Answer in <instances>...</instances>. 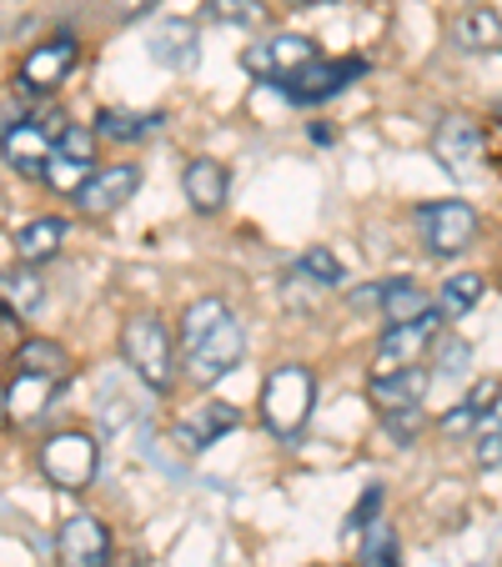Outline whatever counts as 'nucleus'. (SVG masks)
Wrapping results in <instances>:
<instances>
[{
	"instance_id": "27",
	"label": "nucleus",
	"mask_w": 502,
	"mask_h": 567,
	"mask_svg": "<svg viewBox=\"0 0 502 567\" xmlns=\"http://www.w3.org/2000/svg\"><path fill=\"white\" fill-rule=\"evenodd\" d=\"M202 11L216 25H267V6L262 0H206Z\"/></svg>"
},
{
	"instance_id": "28",
	"label": "nucleus",
	"mask_w": 502,
	"mask_h": 567,
	"mask_svg": "<svg viewBox=\"0 0 502 567\" xmlns=\"http://www.w3.org/2000/svg\"><path fill=\"white\" fill-rule=\"evenodd\" d=\"M428 427V408L417 402V408H397V412H382V432L397 442V447H412Z\"/></svg>"
},
{
	"instance_id": "32",
	"label": "nucleus",
	"mask_w": 502,
	"mask_h": 567,
	"mask_svg": "<svg viewBox=\"0 0 502 567\" xmlns=\"http://www.w3.org/2000/svg\"><path fill=\"white\" fill-rule=\"evenodd\" d=\"M478 422H482V412L472 408L468 396H462V402H458V408H452V412H442V422H438V427H442V437H462V432H472V427H478Z\"/></svg>"
},
{
	"instance_id": "6",
	"label": "nucleus",
	"mask_w": 502,
	"mask_h": 567,
	"mask_svg": "<svg viewBox=\"0 0 502 567\" xmlns=\"http://www.w3.org/2000/svg\"><path fill=\"white\" fill-rule=\"evenodd\" d=\"M75 61H81V41H75L71 31L45 35L41 45L25 51L21 71H16V91H25V96H51V91H61L65 75L75 71Z\"/></svg>"
},
{
	"instance_id": "16",
	"label": "nucleus",
	"mask_w": 502,
	"mask_h": 567,
	"mask_svg": "<svg viewBox=\"0 0 502 567\" xmlns=\"http://www.w3.org/2000/svg\"><path fill=\"white\" fill-rule=\"evenodd\" d=\"M182 192L186 202H192L196 216H216L226 206V192H232V176H226L222 161L212 156H192L182 166Z\"/></svg>"
},
{
	"instance_id": "18",
	"label": "nucleus",
	"mask_w": 502,
	"mask_h": 567,
	"mask_svg": "<svg viewBox=\"0 0 502 567\" xmlns=\"http://www.w3.org/2000/svg\"><path fill=\"white\" fill-rule=\"evenodd\" d=\"M65 236H71L65 216H35V221H25L16 231V257H21V267H41L65 247Z\"/></svg>"
},
{
	"instance_id": "2",
	"label": "nucleus",
	"mask_w": 502,
	"mask_h": 567,
	"mask_svg": "<svg viewBox=\"0 0 502 567\" xmlns=\"http://www.w3.org/2000/svg\"><path fill=\"white\" fill-rule=\"evenodd\" d=\"M311 408H317V377L301 362L272 367L267 382H262V427L277 442H291L311 422Z\"/></svg>"
},
{
	"instance_id": "11",
	"label": "nucleus",
	"mask_w": 502,
	"mask_h": 567,
	"mask_svg": "<svg viewBox=\"0 0 502 567\" xmlns=\"http://www.w3.org/2000/svg\"><path fill=\"white\" fill-rule=\"evenodd\" d=\"M432 156L442 161V172L468 176L488 161V136H482V126L472 116H458V111H452V116H442L438 131H432Z\"/></svg>"
},
{
	"instance_id": "35",
	"label": "nucleus",
	"mask_w": 502,
	"mask_h": 567,
	"mask_svg": "<svg viewBox=\"0 0 502 567\" xmlns=\"http://www.w3.org/2000/svg\"><path fill=\"white\" fill-rule=\"evenodd\" d=\"M498 392H502V382H498V377H478V382H472V392H468V402L482 412V417H488V412H492V402H498Z\"/></svg>"
},
{
	"instance_id": "19",
	"label": "nucleus",
	"mask_w": 502,
	"mask_h": 567,
	"mask_svg": "<svg viewBox=\"0 0 502 567\" xmlns=\"http://www.w3.org/2000/svg\"><path fill=\"white\" fill-rule=\"evenodd\" d=\"M16 372L65 382V377H71V357H65V347L51 342V337H25V342L16 347Z\"/></svg>"
},
{
	"instance_id": "17",
	"label": "nucleus",
	"mask_w": 502,
	"mask_h": 567,
	"mask_svg": "<svg viewBox=\"0 0 502 567\" xmlns=\"http://www.w3.org/2000/svg\"><path fill=\"white\" fill-rule=\"evenodd\" d=\"M151 61L166 65V71H192L196 55H202V41H196V25L192 21H161L146 41Z\"/></svg>"
},
{
	"instance_id": "33",
	"label": "nucleus",
	"mask_w": 502,
	"mask_h": 567,
	"mask_svg": "<svg viewBox=\"0 0 502 567\" xmlns=\"http://www.w3.org/2000/svg\"><path fill=\"white\" fill-rule=\"evenodd\" d=\"M478 462L482 467H502V408H498V422L478 437Z\"/></svg>"
},
{
	"instance_id": "29",
	"label": "nucleus",
	"mask_w": 502,
	"mask_h": 567,
	"mask_svg": "<svg viewBox=\"0 0 502 567\" xmlns=\"http://www.w3.org/2000/svg\"><path fill=\"white\" fill-rule=\"evenodd\" d=\"M55 151L71 156V161H81V166H96V126H61Z\"/></svg>"
},
{
	"instance_id": "38",
	"label": "nucleus",
	"mask_w": 502,
	"mask_h": 567,
	"mask_svg": "<svg viewBox=\"0 0 502 567\" xmlns=\"http://www.w3.org/2000/svg\"><path fill=\"white\" fill-rule=\"evenodd\" d=\"M498 287H502V281H498Z\"/></svg>"
},
{
	"instance_id": "5",
	"label": "nucleus",
	"mask_w": 502,
	"mask_h": 567,
	"mask_svg": "<svg viewBox=\"0 0 502 567\" xmlns=\"http://www.w3.org/2000/svg\"><path fill=\"white\" fill-rule=\"evenodd\" d=\"M96 467H101V447L91 432H51L41 442V472L61 493H86L96 482Z\"/></svg>"
},
{
	"instance_id": "7",
	"label": "nucleus",
	"mask_w": 502,
	"mask_h": 567,
	"mask_svg": "<svg viewBox=\"0 0 502 567\" xmlns=\"http://www.w3.org/2000/svg\"><path fill=\"white\" fill-rule=\"evenodd\" d=\"M442 311H422L412 321H392L382 337H377V372H402V367H417L422 357L432 352L442 332Z\"/></svg>"
},
{
	"instance_id": "34",
	"label": "nucleus",
	"mask_w": 502,
	"mask_h": 567,
	"mask_svg": "<svg viewBox=\"0 0 502 567\" xmlns=\"http://www.w3.org/2000/svg\"><path fill=\"white\" fill-rule=\"evenodd\" d=\"M468 362H472V347L468 342H442V352H438V372L442 377L468 372Z\"/></svg>"
},
{
	"instance_id": "25",
	"label": "nucleus",
	"mask_w": 502,
	"mask_h": 567,
	"mask_svg": "<svg viewBox=\"0 0 502 567\" xmlns=\"http://www.w3.org/2000/svg\"><path fill=\"white\" fill-rule=\"evenodd\" d=\"M362 567H402V547H397V533L392 523H367L362 527V557H357Z\"/></svg>"
},
{
	"instance_id": "8",
	"label": "nucleus",
	"mask_w": 502,
	"mask_h": 567,
	"mask_svg": "<svg viewBox=\"0 0 502 567\" xmlns=\"http://www.w3.org/2000/svg\"><path fill=\"white\" fill-rule=\"evenodd\" d=\"M367 71V61H307L297 75H287V81H277V91L291 101V106H321V101H331V96H342L347 86H352L357 75Z\"/></svg>"
},
{
	"instance_id": "21",
	"label": "nucleus",
	"mask_w": 502,
	"mask_h": 567,
	"mask_svg": "<svg viewBox=\"0 0 502 567\" xmlns=\"http://www.w3.org/2000/svg\"><path fill=\"white\" fill-rule=\"evenodd\" d=\"M55 392V382L51 377H31V372H16V382H11V392H6V408H11V417L16 422H35L51 402L45 396Z\"/></svg>"
},
{
	"instance_id": "1",
	"label": "nucleus",
	"mask_w": 502,
	"mask_h": 567,
	"mask_svg": "<svg viewBox=\"0 0 502 567\" xmlns=\"http://www.w3.org/2000/svg\"><path fill=\"white\" fill-rule=\"evenodd\" d=\"M246 357V332L222 297H202L182 311V372L196 386H216Z\"/></svg>"
},
{
	"instance_id": "12",
	"label": "nucleus",
	"mask_w": 502,
	"mask_h": 567,
	"mask_svg": "<svg viewBox=\"0 0 502 567\" xmlns=\"http://www.w3.org/2000/svg\"><path fill=\"white\" fill-rule=\"evenodd\" d=\"M55 557L61 567H111V527L91 513H75L55 533Z\"/></svg>"
},
{
	"instance_id": "31",
	"label": "nucleus",
	"mask_w": 502,
	"mask_h": 567,
	"mask_svg": "<svg viewBox=\"0 0 502 567\" xmlns=\"http://www.w3.org/2000/svg\"><path fill=\"white\" fill-rule=\"evenodd\" d=\"M382 503H387V493H382V482H372V487H367L362 497H357V507L352 513H347V533H362L367 523H377V513H382Z\"/></svg>"
},
{
	"instance_id": "4",
	"label": "nucleus",
	"mask_w": 502,
	"mask_h": 567,
	"mask_svg": "<svg viewBox=\"0 0 502 567\" xmlns=\"http://www.w3.org/2000/svg\"><path fill=\"white\" fill-rule=\"evenodd\" d=\"M417 236L432 257H462L478 241V206L462 196H442V202L417 206Z\"/></svg>"
},
{
	"instance_id": "13",
	"label": "nucleus",
	"mask_w": 502,
	"mask_h": 567,
	"mask_svg": "<svg viewBox=\"0 0 502 567\" xmlns=\"http://www.w3.org/2000/svg\"><path fill=\"white\" fill-rule=\"evenodd\" d=\"M236 427H242V412H236L232 402H196L192 412H182V417H176L172 437H176V447L196 457V452L216 447V442H222L226 432H236Z\"/></svg>"
},
{
	"instance_id": "37",
	"label": "nucleus",
	"mask_w": 502,
	"mask_h": 567,
	"mask_svg": "<svg viewBox=\"0 0 502 567\" xmlns=\"http://www.w3.org/2000/svg\"><path fill=\"white\" fill-rule=\"evenodd\" d=\"M287 6H331V0H287Z\"/></svg>"
},
{
	"instance_id": "22",
	"label": "nucleus",
	"mask_w": 502,
	"mask_h": 567,
	"mask_svg": "<svg viewBox=\"0 0 502 567\" xmlns=\"http://www.w3.org/2000/svg\"><path fill=\"white\" fill-rule=\"evenodd\" d=\"M458 45L462 51H498L502 45V16L498 11H488V6H472L468 16L458 21Z\"/></svg>"
},
{
	"instance_id": "26",
	"label": "nucleus",
	"mask_w": 502,
	"mask_h": 567,
	"mask_svg": "<svg viewBox=\"0 0 502 567\" xmlns=\"http://www.w3.org/2000/svg\"><path fill=\"white\" fill-rule=\"evenodd\" d=\"M291 277H301V281H311V287H327L331 291V287H342V281H347V267L331 257L327 247H307Z\"/></svg>"
},
{
	"instance_id": "3",
	"label": "nucleus",
	"mask_w": 502,
	"mask_h": 567,
	"mask_svg": "<svg viewBox=\"0 0 502 567\" xmlns=\"http://www.w3.org/2000/svg\"><path fill=\"white\" fill-rule=\"evenodd\" d=\"M121 362L151 386V392H172L176 382V342L156 311H136L121 321Z\"/></svg>"
},
{
	"instance_id": "24",
	"label": "nucleus",
	"mask_w": 502,
	"mask_h": 567,
	"mask_svg": "<svg viewBox=\"0 0 502 567\" xmlns=\"http://www.w3.org/2000/svg\"><path fill=\"white\" fill-rule=\"evenodd\" d=\"M482 291H488V281L478 277V271H458V277H448L442 281V291H438V311L448 321H462L472 307L482 301Z\"/></svg>"
},
{
	"instance_id": "15",
	"label": "nucleus",
	"mask_w": 502,
	"mask_h": 567,
	"mask_svg": "<svg viewBox=\"0 0 502 567\" xmlns=\"http://www.w3.org/2000/svg\"><path fill=\"white\" fill-rule=\"evenodd\" d=\"M428 386H432V372L422 362L402 367V372H372L367 402H372V412L382 417V412H397V408H417V402L428 396Z\"/></svg>"
},
{
	"instance_id": "30",
	"label": "nucleus",
	"mask_w": 502,
	"mask_h": 567,
	"mask_svg": "<svg viewBox=\"0 0 502 567\" xmlns=\"http://www.w3.org/2000/svg\"><path fill=\"white\" fill-rule=\"evenodd\" d=\"M6 297H11V311H21V317H31L35 307H41L45 287L35 271H16V277H6Z\"/></svg>"
},
{
	"instance_id": "9",
	"label": "nucleus",
	"mask_w": 502,
	"mask_h": 567,
	"mask_svg": "<svg viewBox=\"0 0 502 567\" xmlns=\"http://www.w3.org/2000/svg\"><path fill=\"white\" fill-rule=\"evenodd\" d=\"M141 192V166L136 161H111V166H91L86 182L75 186V206L86 216H111Z\"/></svg>"
},
{
	"instance_id": "14",
	"label": "nucleus",
	"mask_w": 502,
	"mask_h": 567,
	"mask_svg": "<svg viewBox=\"0 0 502 567\" xmlns=\"http://www.w3.org/2000/svg\"><path fill=\"white\" fill-rule=\"evenodd\" d=\"M0 156H6V166L21 176H41L45 161L55 156V136L51 126H35V121H16V126L0 131Z\"/></svg>"
},
{
	"instance_id": "20",
	"label": "nucleus",
	"mask_w": 502,
	"mask_h": 567,
	"mask_svg": "<svg viewBox=\"0 0 502 567\" xmlns=\"http://www.w3.org/2000/svg\"><path fill=\"white\" fill-rule=\"evenodd\" d=\"M377 311H382V321L392 327V321H412V317H422V311H432V297L417 287L412 277H392V281H382Z\"/></svg>"
},
{
	"instance_id": "10",
	"label": "nucleus",
	"mask_w": 502,
	"mask_h": 567,
	"mask_svg": "<svg viewBox=\"0 0 502 567\" xmlns=\"http://www.w3.org/2000/svg\"><path fill=\"white\" fill-rule=\"evenodd\" d=\"M317 41L311 35H297V31H281V35H267V41H257V45H246L242 51V65L252 75H262V81H287V75H297L307 61H317Z\"/></svg>"
},
{
	"instance_id": "36",
	"label": "nucleus",
	"mask_w": 502,
	"mask_h": 567,
	"mask_svg": "<svg viewBox=\"0 0 502 567\" xmlns=\"http://www.w3.org/2000/svg\"><path fill=\"white\" fill-rule=\"evenodd\" d=\"M156 0H116V16L121 21H136V16H146Z\"/></svg>"
},
{
	"instance_id": "23",
	"label": "nucleus",
	"mask_w": 502,
	"mask_h": 567,
	"mask_svg": "<svg viewBox=\"0 0 502 567\" xmlns=\"http://www.w3.org/2000/svg\"><path fill=\"white\" fill-rule=\"evenodd\" d=\"M161 121H166L161 111H146V116H141V111H101V116H96V136L121 141V146H126V141H146Z\"/></svg>"
}]
</instances>
